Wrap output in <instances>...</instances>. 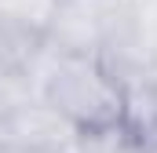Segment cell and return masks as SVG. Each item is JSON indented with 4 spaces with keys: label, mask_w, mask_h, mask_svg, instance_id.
Wrapping results in <instances>:
<instances>
[{
    "label": "cell",
    "mask_w": 157,
    "mask_h": 153,
    "mask_svg": "<svg viewBox=\"0 0 157 153\" xmlns=\"http://www.w3.org/2000/svg\"><path fill=\"white\" fill-rule=\"evenodd\" d=\"M26 80L37 99H48L80 131L117 128L124 120V88L95 55H66L44 40L26 66Z\"/></svg>",
    "instance_id": "cell-1"
},
{
    "label": "cell",
    "mask_w": 157,
    "mask_h": 153,
    "mask_svg": "<svg viewBox=\"0 0 157 153\" xmlns=\"http://www.w3.org/2000/svg\"><path fill=\"white\" fill-rule=\"evenodd\" d=\"M88 131H80L48 99H26L0 117V139L18 153H77Z\"/></svg>",
    "instance_id": "cell-2"
},
{
    "label": "cell",
    "mask_w": 157,
    "mask_h": 153,
    "mask_svg": "<svg viewBox=\"0 0 157 153\" xmlns=\"http://www.w3.org/2000/svg\"><path fill=\"white\" fill-rule=\"evenodd\" d=\"M117 15L121 0H59L48 18L44 40L66 55H99Z\"/></svg>",
    "instance_id": "cell-3"
},
{
    "label": "cell",
    "mask_w": 157,
    "mask_h": 153,
    "mask_svg": "<svg viewBox=\"0 0 157 153\" xmlns=\"http://www.w3.org/2000/svg\"><path fill=\"white\" fill-rule=\"evenodd\" d=\"M40 47H44V33H33V29L11 22L7 15H0V76L26 73V66L33 62Z\"/></svg>",
    "instance_id": "cell-4"
},
{
    "label": "cell",
    "mask_w": 157,
    "mask_h": 153,
    "mask_svg": "<svg viewBox=\"0 0 157 153\" xmlns=\"http://www.w3.org/2000/svg\"><path fill=\"white\" fill-rule=\"evenodd\" d=\"M59 0H0V15H7L11 22L33 29V33H44L48 29V18L55 11Z\"/></svg>",
    "instance_id": "cell-5"
},
{
    "label": "cell",
    "mask_w": 157,
    "mask_h": 153,
    "mask_svg": "<svg viewBox=\"0 0 157 153\" xmlns=\"http://www.w3.org/2000/svg\"><path fill=\"white\" fill-rule=\"evenodd\" d=\"M154 69H157V51H154Z\"/></svg>",
    "instance_id": "cell-6"
}]
</instances>
